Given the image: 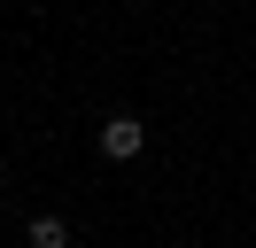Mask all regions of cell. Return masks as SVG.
Masks as SVG:
<instances>
[{
    "label": "cell",
    "mask_w": 256,
    "mask_h": 248,
    "mask_svg": "<svg viewBox=\"0 0 256 248\" xmlns=\"http://www.w3.org/2000/svg\"><path fill=\"white\" fill-rule=\"evenodd\" d=\"M140 148H148V124L132 116V108H116V116L101 124V155H109V163H132Z\"/></svg>",
    "instance_id": "obj_1"
},
{
    "label": "cell",
    "mask_w": 256,
    "mask_h": 248,
    "mask_svg": "<svg viewBox=\"0 0 256 248\" xmlns=\"http://www.w3.org/2000/svg\"><path fill=\"white\" fill-rule=\"evenodd\" d=\"M32 248H70V225L62 217H32Z\"/></svg>",
    "instance_id": "obj_2"
}]
</instances>
